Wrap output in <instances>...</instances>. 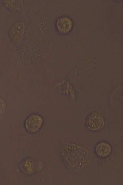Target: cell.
<instances>
[{"label":"cell","mask_w":123,"mask_h":185,"mask_svg":"<svg viewBox=\"0 0 123 185\" xmlns=\"http://www.w3.org/2000/svg\"><path fill=\"white\" fill-rule=\"evenodd\" d=\"M6 104L5 101L0 98V113L5 110Z\"/></svg>","instance_id":"obj_6"},{"label":"cell","mask_w":123,"mask_h":185,"mask_svg":"<svg viewBox=\"0 0 123 185\" xmlns=\"http://www.w3.org/2000/svg\"><path fill=\"white\" fill-rule=\"evenodd\" d=\"M58 30L62 33L69 31L72 26V23L68 18L63 17L59 19L56 24Z\"/></svg>","instance_id":"obj_4"},{"label":"cell","mask_w":123,"mask_h":185,"mask_svg":"<svg viewBox=\"0 0 123 185\" xmlns=\"http://www.w3.org/2000/svg\"><path fill=\"white\" fill-rule=\"evenodd\" d=\"M44 121L43 118L40 115L33 114L26 119L24 126L29 132L34 133L38 132L42 127Z\"/></svg>","instance_id":"obj_2"},{"label":"cell","mask_w":123,"mask_h":185,"mask_svg":"<svg viewBox=\"0 0 123 185\" xmlns=\"http://www.w3.org/2000/svg\"><path fill=\"white\" fill-rule=\"evenodd\" d=\"M94 150L97 156L104 158L110 155L112 152V148L109 143L105 141H101L97 144Z\"/></svg>","instance_id":"obj_3"},{"label":"cell","mask_w":123,"mask_h":185,"mask_svg":"<svg viewBox=\"0 0 123 185\" xmlns=\"http://www.w3.org/2000/svg\"><path fill=\"white\" fill-rule=\"evenodd\" d=\"M84 123L86 129L94 132L101 130L104 127L105 121L103 117L100 113L94 111L87 115Z\"/></svg>","instance_id":"obj_1"},{"label":"cell","mask_w":123,"mask_h":185,"mask_svg":"<svg viewBox=\"0 0 123 185\" xmlns=\"http://www.w3.org/2000/svg\"><path fill=\"white\" fill-rule=\"evenodd\" d=\"M24 25L21 23H17L13 27L11 31V38L15 41H20L23 36Z\"/></svg>","instance_id":"obj_5"}]
</instances>
